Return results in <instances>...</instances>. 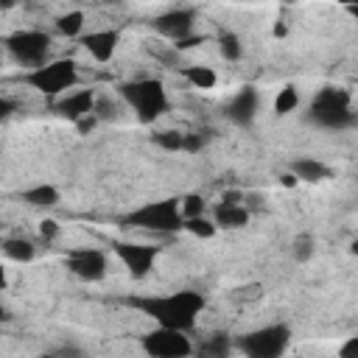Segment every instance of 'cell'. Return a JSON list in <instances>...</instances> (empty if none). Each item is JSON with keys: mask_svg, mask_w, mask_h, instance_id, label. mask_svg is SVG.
<instances>
[{"mask_svg": "<svg viewBox=\"0 0 358 358\" xmlns=\"http://www.w3.org/2000/svg\"><path fill=\"white\" fill-rule=\"evenodd\" d=\"M131 308H137L143 316L154 319L157 327H168V330H193L199 313L204 310V296L199 291H173L168 296H129L126 299Z\"/></svg>", "mask_w": 358, "mask_h": 358, "instance_id": "cell-1", "label": "cell"}, {"mask_svg": "<svg viewBox=\"0 0 358 358\" xmlns=\"http://www.w3.org/2000/svg\"><path fill=\"white\" fill-rule=\"evenodd\" d=\"M117 92L137 112L143 123H151L168 112V92L159 78H134V81L120 84Z\"/></svg>", "mask_w": 358, "mask_h": 358, "instance_id": "cell-2", "label": "cell"}, {"mask_svg": "<svg viewBox=\"0 0 358 358\" xmlns=\"http://www.w3.org/2000/svg\"><path fill=\"white\" fill-rule=\"evenodd\" d=\"M120 224L123 227H134V229H145V232H157V235H173V232L182 229L179 199L148 201V204L131 210L129 215H123Z\"/></svg>", "mask_w": 358, "mask_h": 358, "instance_id": "cell-3", "label": "cell"}, {"mask_svg": "<svg viewBox=\"0 0 358 358\" xmlns=\"http://www.w3.org/2000/svg\"><path fill=\"white\" fill-rule=\"evenodd\" d=\"M308 117L322 129H347L355 123V115L350 109V92L338 87H324L308 109Z\"/></svg>", "mask_w": 358, "mask_h": 358, "instance_id": "cell-4", "label": "cell"}, {"mask_svg": "<svg viewBox=\"0 0 358 358\" xmlns=\"http://www.w3.org/2000/svg\"><path fill=\"white\" fill-rule=\"evenodd\" d=\"M22 81L28 87H34L36 92L48 95V98H56L78 81V64L73 59H53V62H45L42 67H36V70H28L22 76Z\"/></svg>", "mask_w": 358, "mask_h": 358, "instance_id": "cell-5", "label": "cell"}, {"mask_svg": "<svg viewBox=\"0 0 358 358\" xmlns=\"http://www.w3.org/2000/svg\"><path fill=\"white\" fill-rule=\"evenodd\" d=\"M291 341L288 324H266L252 333H243L235 338V347L243 352V358H282Z\"/></svg>", "mask_w": 358, "mask_h": 358, "instance_id": "cell-6", "label": "cell"}, {"mask_svg": "<svg viewBox=\"0 0 358 358\" xmlns=\"http://www.w3.org/2000/svg\"><path fill=\"white\" fill-rule=\"evenodd\" d=\"M3 42H6L8 53H11L20 64H25V67H31V70H36V67H42V64L48 62L50 45H53L45 31H14V34H8Z\"/></svg>", "mask_w": 358, "mask_h": 358, "instance_id": "cell-7", "label": "cell"}, {"mask_svg": "<svg viewBox=\"0 0 358 358\" xmlns=\"http://www.w3.org/2000/svg\"><path fill=\"white\" fill-rule=\"evenodd\" d=\"M140 347L148 358H190L196 350L182 330H168V327H154L143 333Z\"/></svg>", "mask_w": 358, "mask_h": 358, "instance_id": "cell-8", "label": "cell"}, {"mask_svg": "<svg viewBox=\"0 0 358 358\" xmlns=\"http://www.w3.org/2000/svg\"><path fill=\"white\" fill-rule=\"evenodd\" d=\"M112 249H115L117 260L126 266V271H129L134 280L148 277L151 268H154V260H157V255H159V246H151V243H131V241H117Z\"/></svg>", "mask_w": 358, "mask_h": 358, "instance_id": "cell-9", "label": "cell"}, {"mask_svg": "<svg viewBox=\"0 0 358 358\" xmlns=\"http://www.w3.org/2000/svg\"><path fill=\"white\" fill-rule=\"evenodd\" d=\"M64 263H67L70 274H76L84 282H98L106 277V255L101 249H92V246L73 249Z\"/></svg>", "mask_w": 358, "mask_h": 358, "instance_id": "cell-10", "label": "cell"}, {"mask_svg": "<svg viewBox=\"0 0 358 358\" xmlns=\"http://www.w3.org/2000/svg\"><path fill=\"white\" fill-rule=\"evenodd\" d=\"M193 20H196V11L193 8H171L165 14H159L151 25L157 34L173 39V42H182L193 34Z\"/></svg>", "mask_w": 358, "mask_h": 358, "instance_id": "cell-11", "label": "cell"}, {"mask_svg": "<svg viewBox=\"0 0 358 358\" xmlns=\"http://www.w3.org/2000/svg\"><path fill=\"white\" fill-rule=\"evenodd\" d=\"M95 92L92 90H76V92H67V95H62L59 101H56V112L62 115V117H67V120H81V117H87V115H92V106H95Z\"/></svg>", "mask_w": 358, "mask_h": 358, "instance_id": "cell-12", "label": "cell"}, {"mask_svg": "<svg viewBox=\"0 0 358 358\" xmlns=\"http://www.w3.org/2000/svg\"><path fill=\"white\" fill-rule=\"evenodd\" d=\"M257 101L260 98H257L255 87H241L232 95V101L227 103V117L232 123H238V126H249L255 120V115H257Z\"/></svg>", "mask_w": 358, "mask_h": 358, "instance_id": "cell-13", "label": "cell"}, {"mask_svg": "<svg viewBox=\"0 0 358 358\" xmlns=\"http://www.w3.org/2000/svg\"><path fill=\"white\" fill-rule=\"evenodd\" d=\"M117 42H120V34L115 28H103V31H90L81 36V45L87 48V53L95 59V62H109L117 50Z\"/></svg>", "mask_w": 358, "mask_h": 358, "instance_id": "cell-14", "label": "cell"}, {"mask_svg": "<svg viewBox=\"0 0 358 358\" xmlns=\"http://www.w3.org/2000/svg\"><path fill=\"white\" fill-rule=\"evenodd\" d=\"M288 173L296 179V182H324L330 176V168L322 162V159H313V157H299L288 165Z\"/></svg>", "mask_w": 358, "mask_h": 358, "instance_id": "cell-15", "label": "cell"}, {"mask_svg": "<svg viewBox=\"0 0 358 358\" xmlns=\"http://www.w3.org/2000/svg\"><path fill=\"white\" fill-rule=\"evenodd\" d=\"M213 224H215V229H218V227H221V229H241V227L249 224V210H246L243 204H235V207H229V204H215V210H213Z\"/></svg>", "mask_w": 358, "mask_h": 358, "instance_id": "cell-16", "label": "cell"}, {"mask_svg": "<svg viewBox=\"0 0 358 358\" xmlns=\"http://www.w3.org/2000/svg\"><path fill=\"white\" fill-rule=\"evenodd\" d=\"M20 199L31 207H53V204H59V190L53 185H34V187L22 190Z\"/></svg>", "mask_w": 358, "mask_h": 358, "instance_id": "cell-17", "label": "cell"}, {"mask_svg": "<svg viewBox=\"0 0 358 358\" xmlns=\"http://www.w3.org/2000/svg\"><path fill=\"white\" fill-rule=\"evenodd\" d=\"M0 252H3L8 260H14V263H28V260H34V255H36L34 243L25 241V238H6V241L0 243Z\"/></svg>", "mask_w": 358, "mask_h": 358, "instance_id": "cell-18", "label": "cell"}, {"mask_svg": "<svg viewBox=\"0 0 358 358\" xmlns=\"http://www.w3.org/2000/svg\"><path fill=\"white\" fill-rule=\"evenodd\" d=\"M199 358H229V352H232V341L224 336V333H215V336H210L207 341H201L199 344V350H193Z\"/></svg>", "mask_w": 358, "mask_h": 358, "instance_id": "cell-19", "label": "cell"}, {"mask_svg": "<svg viewBox=\"0 0 358 358\" xmlns=\"http://www.w3.org/2000/svg\"><path fill=\"white\" fill-rule=\"evenodd\" d=\"M182 76L187 84H193L196 90H213L218 76L213 67H201V64H193V67H182Z\"/></svg>", "mask_w": 358, "mask_h": 358, "instance_id": "cell-20", "label": "cell"}, {"mask_svg": "<svg viewBox=\"0 0 358 358\" xmlns=\"http://www.w3.org/2000/svg\"><path fill=\"white\" fill-rule=\"evenodd\" d=\"M81 28H84V11H78V8L56 17V31L64 34V36H78Z\"/></svg>", "mask_w": 358, "mask_h": 358, "instance_id": "cell-21", "label": "cell"}, {"mask_svg": "<svg viewBox=\"0 0 358 358\" xmlns=\"http://www.w3.org/2000/svg\"><path fill=\"white\" fill-rule=\"evenodd\" d=\"M299 106V90L294 87V84H285L280 92H277V98H274V112L277 115H288V112H294Z\"/></svg>", "mask_w": 358, "mask_h": 358, "instance_id": "cell-22", "label": "cell"}, {"mask_svg": "<svg viewBox=\"0 0 358 358\" xmlns=\"http://www.w3.org/2000/svg\"><path fill=\"white\" fill-rule=\"evenodd\" d=\"M151 143L159 145V148H165V151H185V131L165 129V131L151 134Z\"/></svg>", "mask_w": 358, "mask_h": 358, "instance_id": "cell-23", "label": "cell"}, {"mask_svg": "<svg viewBox=\"0 0 358 358\" xmlns=\"http://www.w3.org/2000/svg\"><path fill=\"white\" fill-rule=\"evenodd\" d=\"M218 53L227 59V62H238L243 48H241V39L232 34V31H221L218 34Z\"/></svg>", "mask_w": 358, "mask_h": 358, "instance_id": "cell-24", "label": "cell"}, {"mask_svg": "<svg viewBox=\"0 0 358 358\" xmlns=\"http://www.w3.org/2000/svg\"><path fill=\"white\" fill-rule=\"evenodd\" d=\"M313 252H316V243H313V235H308V232H302V235H296V238L291 241V257H294L296 263H308V260L313 257Z\"/></svg>", "mask_w": 358, "mask_h": 358, "instance_id": "cell-25", "label": "cell"}, {"mask_svg": "<svg viewBox=\"0 0 358 358\" xmlns=\"http://www.w3.org/2000/svg\"><path fill=\"white\" fill-rule=\"evenodd\" d=\"M204 210H207V201H204L199 193H187L185 199H179L182 221H185V218H199V215H204Z\"/></svg>", "mask_w": 358, "mask_h": 358, "instance_id": "cell-26", "label": "cell"}, {"mask_svg": "<svg viewBox=\"0 0 358 358\" xmlns=\"http://www.w3.org/2000/svg\"><path fill=\"white\" fill-rule=\"evenodd\" d=\"M182 229H187L190 235L204 238V241L215 235V224H213L210 218H204V215H199V218H185V221H182Z\"/></svg>", "mask_w": 358, "mask_h": 358, "instance_id": "cell-27", "label": "cell"}, {"mask_svg": "<svg viewBox=\"0 0 358 358\" xmlns=\"http://www.w3.org/2000/svg\"><path fill=\"white\" fill-rule=\"evenodd\" d=\"M92 115H95L98 120H109V117L115 115V103H112L109 98H95V106H92Z\"/></svg>", "mask_w": 358, "mask_h": 358, "instance_id": "cell-28", "label": "cell"}, {"mask_svg": "<svg viewBox=\"0 0 358 358\" xmlns=\"http://www.w3.org/2000/svg\"><path fill=\"white\" fill-rule=\"evenodd\" d=\"M204 143H207V137H204L201 131H185V151L196 154V151L204 148Z\"/></svg>", "mask_w": 358, "mask_h": 358, "instance_id": "cell-29", "label": "cell"}, {"mask_svg": "<svg viewBox=\"0 0 358 358\" xmlns=\"http://www.w3.org/2000/svg\"><path fill=\"white\" fill-rule=\"evenodd\" d=\"M39 235H42V241H56L59 238V224L53 218H42L39 221Z\"/></svg>", "mask_w": 358, "mask_h": 358, "instance_id": "cell-30", "label": "cell"}, {"mask_svg": "<svg viewBox=\"0 0 358 358\" xmlns=\"http://www.w3.org/2000/svg\"><path fill=\"white\" fill-rule=\"evenodd\" d=\"M338 358H358V338H347L341 347H338Z\"/></svg>", "mask_w": 358, "mask_h": 358, "instance_id": "cell-31", "label": "cell"}, {"mask_svg": "<svg viewBox=\"0 0 358 358\" xmlns=\"http://www.w3.org/2000/svg\"><path fill=\"white\" fill-rule=\"evenodd\" d=\"M95 126H98V117H95V115H87V117L76 120V129H78V134H90Z\"/></svg>", "mask_w": 358, "mask_h": 358, "instance_id": "cell-32", "label": "cell"}, {"mask_svg": "<svg viewBox=\"0 0 358 358\" xmlns=\"http://www.w3.org/2000/svg\"><path fill=\"white\" fill-rule=\"evenodd\" d=\"M241 201H243V193H241V190H227V193L221 196L218 204H229V207H235V204H241Z\"/></svg>", "mask_w": 358, "mask_h": 358, "instance_id": "cell-33", "label": "cell"}, {"mask_svg": "<svg viewBox=\"0 0 358 358\" xmlns=\"http://www.w3.org/2000/svg\"><path fill=\"white\" fill-rule=\"evenodd\" d=\"M14 109H17V101H11V98H3V95H0V120H6Z\"/></svg>", "mask_w": 358, "mask_h": 358, "instance_id": "cell-34", "label": "cell"}, {"mask_svg": "<svg viewBox=\"0 0 358 358\" xmlns=\"http://www.w3.org/2000/svg\"><path fill=\"white\" fill-rule=\"evenodd\" d=\"M199 42H204V36H187V39L176 42L173 48H176V50H187V48H193V45H199Z\"/></svg>", "mask_w": 358, "mask_h": 358, "instance_id": "cell-35", "label": "cell"}, {"mask_svg": "<svg viewBox=\"0 0 358 358\" xmlns=\"http://www.w3.org/2000/svg\"><path fill=\"white\" fill-rule=\"evenodd\" d=\"M280 182H282V187H294V185H296V179H294L291 173H282V176H280Z\"/></svg>", "mask_w": 358, "mask_h": 358, "instance_id": "cell-36", "label": "cell"}, {"mask_svg": "<svg viewBox=\"0 0 358 358\" xmlns=\"http://www.w3.org/2000/svg\"><path fill=\"white\" fill-rule=\"evenodd\" d=\"M8 285V274H6V268H3V263H0V291Z\"/></svg>", "mask_w": 358, "mask_h": 358, "instance_id": "cell-37", "label": "cell"}, {"mask_svg": "<svg viewBox=\"0 0 358 358\" xmlns=\"http://www.w3.org/2000/svg\"><path fill=\"white\" fill-rule=\"evenodd\" d=\"M285 34H288V28H285L282 22H280V25H274V36H285Z\"/></svg>", "mask_w": 358, "mask_h": 358, "instance_id": "cell-38", "label": "cell"}, {"mask_svg": "<svg viewBox=\"0 0 358 358\" xmlns=\"http://www.w3.org/2000/svg\"><path fill=\"white\" fill-rule=\"evenodd\" d=\"M34 358H53V355H34Z\"/></svg>", "mask_w": 358, "mask_h": 358, "instance_id": "cell-39", "label": "cell"}, {"mask_svg": "<svg viewBox=\"0 0 358 358\" xmlns=\"http://www.w3.org/2000/svg\"><path fill=\"white\" fill-rule=\"evenodd\" d=\"M0 243H3V241H0Z\"/></svg>", "mask_w": 358, "mask_h": 358, "instance_id": "cell-40", "label": "cell"}]
</instances>
